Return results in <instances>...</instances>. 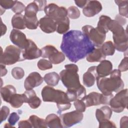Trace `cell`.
Segmentation results:
<instances>
[{
    "instance_id": "6da1fadb",
    "label": "cell",
    "mask_w": 128,
    "mask_h": 128,
    "mask_svg": "<svg viewBox=\"0 0 128 128\" xmlns=\"http://www.w3.org/2000/svg\"><path fill=\"white\" fill-rule=\"evenodd\" d=\"M94 48L88 38L79 30H71L64 34L60 45L65 56L74 63L86 56Z\"/></svg>"
},
{
    "instance_id": "7a4b0ae2",
    "label": "cell",
    "mask_w": 128,
    "mask_h": 128,
    "mask_svg": "<svg viewBox=\"0 0 128 128\" xmlns=\"http://www.w3.org/2000/svg\"><path fill=\"white\" fill-rule=\"evenodd\" d=\"M109 78L99 77L96 78V84L98 90L104 95L113 94L114 92H118L122 90L124 82L121 78V72L114 70Z\"/></svg>"
},
{
    "instance_id": "3957f363",
    "label": "cell",
    "mask_w": 128,
    "mask_h": 128,
    "mask_svg": "<svg viewBox=\"0 0 128 128\" xmlns=\"http://www.w3.org/2000/svg\"><path fill=\"white\" fill-rule=\"evenodd\" d=\"M44 102L56 103L58 112L60 114L62 111L68 110L71 106L66 93L62 90H56L54 88L46 86L43 88L41 92Z\"/></svg>"
},
{
    "instance_id": "277c9868",
    "label": "cell",
    "mask_w": 128,
    "mask_h": 128,
    "mask_svg": "<svg viewBox=\"0 0 128 128\" xmlns=\"http://www.w3.org/2000/svg\"><path fill=\"white\" fill-rule=\"evenodd\" d=\"M108 30L112 33L114 44L118 51L126 52L128 50V34L120 24L115 20H111L108 26Z\"/></svg>"
},
{
    "instance_id": "5b68a950",
    "label": "cell",
    "mask_w": 128,
    "mask_h": 128,
    "mask_svg": "<svg viewBox=\"0 0 128 128\" xmlns=\"http://www.w3.org/2000/svg\"><path fill=\"white\" fill-rule=\"evenodd\" d=\"M65 69L60 74V79L64 86L68 90H77L82 86L80 81L78 72V68L75 64H68L64 66Z\"/></svg>"
},
{
    "instance_id": "8992f818",
    "label": "cell",
    "mask_w": 128,
    "mask_h": 128,
    "mask_svg": "<svg viewBox=\"0 0 128 128\" xmlns=\"http://www.w3.org/2000/svg\"><path fill=\"white\" fill-rule=\"evenodd\" d=\"M0 55V64L4 65H12L15 63L24 60L22 52V50L14 46L9 45L7 46L2 52V50L1 48Z\"/></svg>"
},
{
    "instance_id": "52a82bcc",
    "label": "cell",
    "mask_w": 128,
    "mask_h": 128,
    "mask_svg": "<svg viewBox=\"0 0 128 128\" xmlns=\"http://www.w3.org/2000/svg\"><path fill=\"white\" fill-rule=\"evenodd\" d=\"M128 89L122 90L110 100L109 104L114 112H122L128 107Z\"/></svg>"
},
{
    "instance_id": "ba28073f",
    "label": "cell",
    "mask_w": 128,
    "mask_h": 128,
    "mask_svg": "<svg viewBox=\"0 0 128 128\" xmlns=\"http://www.w3.org/2000/svg\"><path fill=\"white\" fill-rule=\"evenodd\" d=\"M82 32L86 34L94 46L100 47L106 38V34L100 32L96 28L90 25H86L82 27Z\"/></svg>"
},
{
    "instance_id": "9c48e42d",
    "label": "cell",
    "mask_w": 128,
    "mask_h": 128,
    "mask_svg": "<svg viewBox=\"0 0 128 128\" xmlns=\"http://www.w3.org/2000/svg\"><path fill=\"white\" fill-rule=\"evenodd\" d=\"M44 11L46 16L53 18L56 22L67 16V9L64 6H58L54 3L47 5Z\"/></svg>"
},
{
    "instance_id": "30bf717a",
    "label": "cell",
    "mask_w": 128,
    "mask_h": 128,
    "mask_svg": "<svg viewBox=\"0 0 128 128\" xmlns=\"http://www.w3.org/2000/svg\"><path fill=\"white\" fill-rule=\"evenodd\" d=\"M82 112L74 110L62 114L60 116L63 128H70L80 122L83 119Z\"/></svg>"
},
{
    "instance_id": "8fae6325",
    "label": "cell",
    "mask_w": 128,
    "mask_h": 128,
    "mask_svg": "<svg viewBox=\"0 0 128 128\" xmlns=\"http://www.w3.org/2000/svg\"><path fill=\"white\" fill-rule=\"evenodd\" d=\"M10 38L13 44L22 50L25 49L29 44V39L26 38V34L16 29L11 30Z\"/></svg>"
},
{
    "instance_id": "7c38bea8",
    "label": "cell",
    "mask_w": 128,
    "mask_h": 128,
    "mask_svg": "<svg viewBox=\"0 0 128 128\" xmlns=\"http://www.w3.org/2000/svg\"><path fill=\"white\" fill-rule=\"evenodd\" d=\"M22 56L24 60H34L42 56V50L38 48L32 40L29 39L28 46L25 49L22 50Z\"/></svg>"
},
{
    "instance_id": "4fadbf2b",
    "label": "cell",
    "mask_w": 128,
    "mask_h": 128,
    "mask_svg": "<svg viewBox=\"0 0 128 128\" xmlns=\"http://www.w3.org/2000/svg\"><path fill=\"white\" fill-rule=\"evenodd\" d=\"M44 81V78L38 72H34L29 74L24 82L26 90H32L34 88L40 85Z\"/></svg>"
},
{
    "instance_id": "5bb4252c",
    "label": "cell",
    "mask_w": 128,
    "mask_h": 128,
    "mask_svg": "<svg viewBox=\"0 0 128 128\" xmlns=\"http://www.w3.org/2000/svg\"><path fill=\"white\" fill-rule=\"evenodd\" d=\"M102 10L101 3L98 0H88L82 9L83 14L86 17H92L98 14Z\"/></svg>"
},
{
    "instance_id": "9a60e30c",
    "label": "cell",
    "mask_w": 128,
    "mask_h": 128,
    "mask_svg": "<svg viewBox=\"0 0 128 128\" xmlns=\"http://www.w3.org/2000/svg\"><path fill=\"white\" fill-rule=\"evenodd\" d=\"M39 26L44 32L50 34L54 32L56 30L57 23L53 18L45 16L40 20Z\"/></svg>"
},
{
    "instance_id": "2e32d148",
    "label": "cell",
    "mask_w": 128,
    "mask_h": 128,
    "mask_svg": "<svg viewBox=\"0 0 128 128\" xmlns=\"http://www.w3.org/2000/svg\"><path fill=\"white\" fill-rule=\"evenodd\" d=\"M98 76L96 66L90 67L87 71L83 74L82 82L88 88L93 86Z\"/></svg>"
},
{
    "instance_id": "e0dca14e",
    "label": "cell",
    "mask_w": 128,
    "mask_h": 128,
    "mask_svg": "<svg viewBox=\"0 0 128 128\" xmlns=\"http://www.w3.org/2000/svg\"><path fill=\"white\" fill-rule=\"evenodd\" d=\"M102 94L92 92L86 95L81 100L84 102L86 107L98 106L102 104Z\"/></svg>"
},
{
    "instance_id": "ac0fdd59",
    "label": "cell",
    "mask_w": 128,
    "mask_h": 128,
    "mask_svg": "<svg viewBox=\"0 0 128 128\" xmlns=\"http://www.w3.org/2000/svg\"><path fill=\"white\" fill-rule=\"evenodd\" d=\"M112 70V64L108 60H104L96 66V71L98 76L103 78L110 75Z\"/></svg>"
},
{
    "instance_id": "d6986e66",
    "label": "cell",
    "mask_w": 128,
    "mask_h": 128,
    "mask_svg": "<svg viewBox=\"0 0 128 128\" xmlns=\"http://www.w3.org/2000/svg\"><path fill=\"white\" fill-rule=\"evenodd\" d=\"M24 94L26 98V103H28L30 106L36 109L38 108L42 102L40 99L36 96V94L34 90H26Z\"/></svg>"
},
{
    "instance_id": "ffe728a7",
    "label": "cell",
    "mask_w": 128,
    "mask_h": 128,
    "mask_svg": "<svg viewBox=\"0 0 128 128\" xmlns=\"http://www.w3.org/2000/svg\"><path fill=\"white\" fill-rule=\"evenodd\" d=\"M66 96L70 102H74L76 99H82L86 95V90L82 86V87L77 90H67L66 92Z\"/></svg>"
},
{
    "instance_id": "44dd1931",
    "label": "cell",
    "mask_w": 128,
    "mask_h": 128,
    "mask_svg": "<svg viewBox=\"0 0 128 128\" xmlns=\"http://www.w3.org/2000/svg\"><path fill=\"white\" fill-rule=\"evenodd\" d=\"M112 110L108 106H104L96 110V117L100 122L105 120H109L112 116Z\"/></svg>"
},
{
    "instance_id": "7402d4cb",
    "label": "cell",
    "mask_w": 128,
    "mask_h": 128,
    "mask_svg": "<svg viewBox=\"0 0 128 128\" xmlns=\"http://www.w3.org/2000/svg\"><path fill=\"white\" fill-rule=\"evenodd\" d=\"M106 56L103 54L100 48H94V49L88 54L86 56V60L88 62H100L106 59Z\"/></svg>"
},
{
    "instance_id": "603a6c76",
    "label": "cell",
    "mask_w": 128,
    "mask_h": 128,
    "mask_svg": "<svg viewBox=\"0 0 128 128\" xmlns=\"http://www.w3.org/2000/svg\"><path fill=\"white\" fill-rule=\"evenodd\" d=\"M47 126L50 128H63L60 118L54 114H50L48 115L45 119Z\"/></svg>"
},
{
    "instance_id": "cb8c5ba5",
    "label": "cell",
    "mask_w": 128,
    "mask_h": 128,
    "mask_svg": "<svg viewBox=\"0 0 128 128\" xmlns=\"http://www.w3.org/2000/svg\"><path fill=\"white\" fill-rule=\"evenodd\" d=\"M16 90L14 86L9 84L0 88V95L2 99L6 102H9L12 96L16 94Z\"/></svg>"
},
{
    "instance_id": "d4e9b609",
    "label": "cell",
    "mask_w": 128,
    "mask_h": 128,
    "mask_svg": "<svg viewBox=\"0 0 128 128\" xmlns=\"http://www.w3.org/2000/svg\"><path fill=\"white\" fill-rule=\"evenodd\" d=\"M26 103V98L25 94H15L10 98L9 103L10 106L14 108H20L23 103Z\"/></svg>"
},
{
    "instance_id": "484cf974",
    "label": "cell",
    "mask_w": 128,
    "mask_h": 128,
    "mask_svg": "<svg viewBox=\"0 0 128 128\" xmlns=\"http://www.w3.org/2000/svg\"><path fill=\"white\" fill-rule=\"evenodd\" d=\"M12 25L14 28L16 30H24L26 28L24 16L22 14H15L12 18Z\"/></svg>"
},
{
    "instance_id": "4316f807",
    "label": "cell",
    "mask_w": 128,
    "mask_h": 128,
    "mask_svg": "<svg viewBox=\"0 0 128 128\" xmlns=\"http://www.w3.org/2000/svg\"><path fill=\"white\" fill-rule=\"evenodd\" d=\"M44 80L49 86H56L60 80V76L58 74L53 72L46 74L44 77Z\"/></svg>"
},
{
    "instance_id": "83f0119b",
    "label": "cell",
    "mask_w": 128,
    "mask_h": 128,
    "mask_svg": "<svg viewBox=\"0 0 128 128\" xmlns=\"http://www.w3.org/2000/svg\"><path fill=\"white\" fill-rule=\"evenodd\" d=\"M111 20V18L108 16L102 15L99 18V20L98 22L96 28L102 32L106 34L109 31L108 26Z\"/></svg>"
},
{
    "instance_id": "f1b7e54d",
    "label": "cell",
    "mask_w": 128,
    "mask_h": 128,
    "mask_svg": "<svg viewBox=\"0 0 128 128\" xmlns=\"http://www.w3.org/2000/svg\"><path fill=\"white\" fill-rule=\"evenodd\" d=\"M57 23L56 32L60 34H64L70 28V20L68 16L65 18L58 22Z\"/></svg>"
},
{
    "instance_id": "f546056e",
    "label": "cell",
    "mask_w": 128,
    "mask_h": 128,
    "mask_svg": "<svg viewBox=\"0 0 128 128\" xmlns=\"http://www.w3.org/2000/svg\"><path fill=\"white\" fill-rule=\"evenodd\" d=\"M29 120L32 124V128H48L45 120L40 118L36 115H31L29 118Z\"/></svg>"
},
{
    "instance_id": "4dcf8cb0",
    "label": "cell",
    "mask_w": 128,
    "mask_h": 128,
    "mask_svg": "<svg viewBox=\"0 0 128 128\" xmlns=\"http://www.w3.org/2000/svg\"><path fill=\"white\" fill-rule=\"evenodd\" d=\"M100 48L106 56H112L114 54L116 49L113 42L111 41H107L104 42Z\"/></svg>"
},
{
    "instance_id": "1f68e13d",
    "label": "cell",
    "mask_w": 128,
    "mask_h": 128,
    "mask_svg": "<svg viewBox=\"0 0 128 128\" xmlns=\"http://www.w3.org/2000/svg\"><path fill=\"white\" fill-rule=\"evenodd\" d=\"M38 8L37 4L34 2L30 3L26 7L24 10V16L26 17H34L36 16Z\"/></svg>"
},
{
    "instance_id": "d6a6232c",
    "label": "cell",
    "mask_w": 128,
    "mask_h": 128,
    "mask_svg": "<svg viewBox=\"0 0 128 128\" xmlns=\"http://www.w3.org/2000/svg\"><path fill=\"white\" fill-rule=\"evenodd\" d=\"M24 19L26 26L28 29H36L39 25V21L36 16L34 17H26L24 16Z\"/></svg>"
},
{
    "instance_id": "836d02e7",
    "label": "cell",
    "mask_w": 128,
    "mask_h": 128,
    "mask_svg": "<svg viewBox=\"0 0 128 128\" xmlns=\"http://www.w3.org/2000/svg\"><path fill=\"white\" fill-rule=\"evenodd\" d=\"M49 60L54 64H59L65 60V55L62 52L57 51L54 52L48 58Z\"/></svg>"
},
{
    "instance_id": "e575fe53",
    "label": "cell",
    "mask_w": 128,
    "mask_h": 128,
    "mask_svg": "<svg viewBox=\"0 0 128 128\" xmlns=\"http://www.w3.org/2000/svg\"><path fill=\"white\" fill-rule=\"evenodd\" d=\"M114 2L118 6V12L120 15L128 18V0H115Z\"/></svg>"
},
{
    "instance_id": "d590c367",
    "label": "cell",
    "mask_w": 128,
    "mask_h": 128,
    "mask_svg": "<svg viewBox=\"0 0 128 128\" xmlns=\"http://www.w3.org/2000/svg\"><path fill=\"white\" fill-rule=\"evenodd\" d=\"M42 56L44 58H48L54 52L58 51V50L53 46L47 45L42 49Z\"/></svg>"
},
{
    "instance_id": "8d00e7d4",
    "label": "cell",
    "mask_w": 128,
    "mask_h": 128,
    "mask_svg": "<svg viewBox=\"0 0 128 128\" xmlns=\"http://www.w3.org/2000/svg\"><path fill=\"white\" fill-rule=\"evenodd\" d=\"M80 15L78 8L75 6H70L67 10V16L72 19L78 18Z\"/></svg>"
},
{
    "instance_id": "74e56055",
    "label": "cell",
    "mask_w": 128,
    "mask_h": 128,
    "mask_svg": "<svg viewBox=\"0 0 128 128\" xmlns=\"http://www.w3.org/2000/svg\"><path fill=\"white\" fill-rule=\"evenodd\" d=\"M52 64L48 60L46 59H40L37 64V66L39 70H45L51 69L52 68Z\"/></svg>"
},
{
    "instance_id": "f35d334b",
    "label": "cell",
    "mask_w": 128,
    "mask_h": 128,
    "mask_svg": "<svg viewBox=\"0 0 128 128\" xmlns=\"http://www.w3.org/2000/svg\"><path fill=\"white\" fill-rule=\"evenodd\" d=\"M11 74L13 78L16 80H20L23 78L24 76V70L20 67H14L12 71Z\"/></svg>"
},
{
    "instance_id": "ab89813d",
    "label": "cell",
    "mask_w": 128,
    "mask_h": 128,
    "mask_svg": "<svg viewBox=\"0 0 128 128\" xmlns=\"http://www.w3.org/2000/svg\"><path fill=\"white\" fill-rule=\"evenodd\" d=\"M17 0H2L0 1V6L4 10L12 8Z\"/></svg>"
},
{
    "instance_id": "60d3db41",
    "label": "cell",
    "mask_w": 128,
    "mask_h": 128,
    "mask_svg": "<svg viewBox=\"0 0 128 128\" xmlns=\"http://www.w3.org/2000/svg\"><path fill=\"white\" fill-rule=\"evenodd\" d=\"M25 6L20 2L16 1V3L12 8V10L16 13V14H21L25 10Z\"/></svg>"
},
{
    "instance_id": "b9f144b4",
    "label": "cell",
    "mask_w": 128,
    "mask_h": 128,
    "mask_svg": "<svg viewBox=\"0 0 128 128\" xmlns=\"http://www.w3.org/2000/svg\"><path fill=\"white\" fill-rule=\"evenodd\" d=\"M74 106L76 110L80 112H84L86 110V106L84 102L81 99H76L74 101Z\"/></svg>"
},
{
    "instance_id": "7bdbcfd3",
    "label": "cell",
    "mask_w": 128,
    "mask_h": 128,
    "mask_svg": "<svg viewBox=\"0 0 128 128\" xmlns=\"http://www.w3.org/2000/svg\"><path fill=\"white\" fill-rule=\"evenodd\" d=\"M0 122L2 123L4 120H5L8 118V114H10V109L9 108L6 106H2L0 109Z\"/></svg>"
},
{
    "instance_id": "ee69618b",
    "label": "cell",
    "mask_w": 128,
    "mask_h": 128,
    "mask_svg": "<svg viewBox=\"0 0 128 128\" xmlns=\"http://www.w3.org/2000/svg\"><path fill=\"white\" fill-rule=\"evenodd\" d=\"M20 116L16 112H13L11 113L8 118V123L12 126H14L16 122L19 120Z\"/></svg>"
},
{
    "instance_id": "f6af8a7d",
    "label": "cell",
    "mask_w": 128,
    "mask_h": 128,
    "mask_svg": "<svg viewBox=\"0 0 128 128\" xmlns=\"http://www.w3.org/2000/svg\"><path fill=\"white\" fill-rule=\"evenodd\" d=\"M128 69V56L124 57L121 61L120 63L118 65V70L120 72H126Z\"/></svg>"
},
{
    "instance_id": "bcb514c9",
    "label": "cell",
    "mask_w": 128,
    "mask_h": 128,
    "mask_svg": "<svg viewBox=\"0 0 128 128\" xmlns=\"http://www.w3.org/2000/svg\"><path fill=\"white\" fill-rule=\"evenodd\" d=\"M100 128H116V126L115 124L110 120H105L99 122V126Z\"/></svg>"
},
{
    "instance_id": "7dc6e473",
    "label": "cell",
    "mask_w": 128,
    "mask_h": 128,
    "mask_svg": "<svg viewBox=\"0 0 128 128\" xmlns=\"http://www.w3.org/2000/svg\"><path fill=\"white\" fill-rule=\"evenodd\" d=\"M19 128H32V124L28 120H23L20 121L18 123Z\"/></svg>"
},
{
    "instance_id": "c3c4849f",
    "label": "cell",
    "mask_w": 128,
    "mask_h": 128,
    "mask_svg": "<svg viewBox=\"0 0 128 128\" xmlns=\"http://www.w3.org/2000/svg\"><path fill=\"white\" fill-rule=\"evenodd\" d=\"M38 6V11H42L44 10L46 5V0H36L34 1Z\"/></svg>"
},
{
    "instance_id": "681fc988",
    "label": "cell",
    "mask_w": 128,
    "mask_h": 128,
    "mask_svg": "<svg viewBox=\"0 0 128 128\" xmlns=\"http://www.w3.org/2000/svg\"><path fill=\"white\" fill-rule=\"evenodd\" d=\"M128 118L127 116L122 117L120 120V127L122 128L128 127Z\"/></svg>"
},
{
    "instance_id": "f907efd6",
    "label": "cell",
    "mask_w": 128,
    "mask_h": 128,
    "mask_svg": "<svg viewBox=\"0 0 128 128\" xmlns=\"http://www.w3.org/2000/svg\"><path fill=\"white\" fill-rule=\"evenodd\" d=\"M88 0H74V2L77 6L80 8H84L87 4Z\"/></svg>"
},
{
    "instance_id": "816d5d0a",
    "label": "cell",
    "mask_w": 128,
    "mask_h": 128,
    "mask_svg": "<svg viewBox=\"0 0 128 128\" xmlns=\"http://www.w3.org/2000/svg\"><path fill=\"white\" fill-rule=\"evenodd\" d=\"M115 20H116L117 22H118L122 26L125 24L126 22V19L124 18V17L122 16L120 14H118L116 16Z\"/></svg>"
},
{
    "instance_id": "f5cc1de1",
    "label": "cell",
    "mask_w": 128,
    "mask_h": 128,
    "mask_svg": "<svg viewBox=\"0 0 128 128\" xmlns=\"http://www.w3.org/2000/svg\"><path fill=\"white\" fill-rule=\"evenodd\" d=\"M0 70H1V76H4L7 74V70L6 69V66L4 64H0Z\"/></svg>"
},
{
    "instance_id": "db71d44e",
    "label": "cell",
    "mask_w": 128,
    "mask_h": 128,
    "mask_svg": "<svg viewBox=\"0 0 128 128\" xmlns=\"http://www.w3.org/2000/svg\"><path fill=\"white\" fill-rule=\"evenodd\" d=\"M1 23H2L1 24V26H2V34H1V36H2L4 34L6 33L7 28H6V26L2 23V20H1Z\"/></svg>"
},
{
    "instance_id": "11a10c76",
    "label": "cell",
    "mask_w": 128,
    "mask_h": 128,
    "mask_svg": "<svg viewBox=\"0 0 128 128\" xmlns=\"http://www.w3.org/2000/svg\"><path fill=\"white\" fill-rule=\"evenodd\" d=\"M4 128H14V126H11L9 123L8 124V123L5 124V125L4 126Z\"/></svg>"
}]
</instances>
